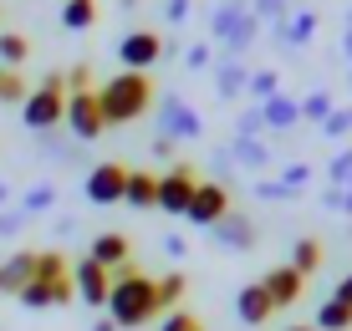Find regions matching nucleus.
I'll use <instances>...</instances> for the list:
<instances>
[{"label": "nucleus", "instance_id": "f257e3e1", "mask_svg": "<svg viewBox=\"0 0 352 331\" xmlns=\"http://www.w3.org/2000/svg\"><path fill=\"white\" fill-rule=\"evenodd\" d=\"M107 316H113L118 331H133V326H148L159 311V286H153V275L133 271V265H123V271H113V290H107Z\"/></svg>", "mask_w": 352, "mask_h": 331}, {"label": "nucleus", "instance_id": "f03ea898", "mask_svg": "<svg viewBox=\"0 0 352 331\" xmlns=\"http://www.w3.org/2000/svg\"><path fill=\"white\" fill-rule=\"evenodd\" d=\"M97 107H102L107 128H123V122H138L153 107V77L148 71H118L113 82L97 87Z\"/></svg>", "mask_w": 352, "mask_h": 331}, {"label": "nucleus", "instance_id": "7ed1b4c3", "mask_svg": "<svg viewBox=\"0 0 352 331\" xmlns=\"http://www.w3.org/2000/svg\"><path fill=\"white\" fill-rule=\"evenodd\" d=\"M21 117H26L31 133L62 128V117H67V71H46L41 87L26 92V102H21Z\"/></svg>", "mask_w": 352, "mask_h": 331}, {"label": "nucleus", "instance_id": "20e7f679", "mask_svg": "<svg viewBox=\"0 0 352 331\" xmlns=\"http://www.w3.org/2000/svg\"><path fill=\"white\" fill-rule=\"evenodd\" d=\"M153 128H159V138H168V143H184V138H199L204 133V117H199V107H189L179 92H164Z\"/></svg>", "mask_w": 352, "mask_h": 331}, {"label": "nucleus", "instance_id": "39448f33", "mask_svg": "<svg viewBox=\"0 0 352 331\" xmlns=\"http://www.w3.org/2000/svg\"><path fill=\"white\" fill-rule=\"evenodd\" d=\"M67 128H72V138H82V143H92V138H102L107 133V122H102V107H97V87L87 92H67Z\"/></svg>", "mask_w": 352, "mask_h": 331}, {"label": "nucleus", "instance_id": "423d86ee", "mask_svg": "<svg viewBox=\"0 0 352 331\" xmlns=\"http://www.w3.org/2000/svg\"><path fill=\"white\" fill-rule=\"evenodd\" d=\"M225 214H230V189H225V183H204L199 179V189H194L184 219H189V225H199V229H214Z\"/></svg>", "mask_w": 352, "mask_h": 331}, {"label": "nucleus", "instance_id": "0eeeda50", "mask_svg": "<svg viewBox=\"0 0 352 331\" xmlns=\"http://www.w3.org/2000/svg\"><path fill=\"white\" fill-rule=\"evenodd\" d=\"M194 189H199L194 168H189V163H174L168 174H159V209H164V214H179V219H184L189 199H194Z\"/></svg>", "mask_w": 352, "mask_h": 331}, {"label": "nucleus", "instance_id": "6e6552de", "mask_svg": "<svg viewBox=\"0 0 352 331\" xmlns=\"http://www.w3.org/2000/svg\"><path fill=\"white\" fill-rule=\"evenodd\" d=\"M159 56H164V36L159 31H128L123 41H118L123 71H148V67H159Z\"/></svg>", "mask_w": 352, "mask_h": 331}, {"label": "nucleus", "instance_id": "1a4fd4ad", "mask_svg": "<svg viewBox=\"0 0 352 331\" xmlns=\"http://www.w3.org/2000/svg\"><path fill=\"white\" fill-rule=\"evenodd\" d=\"M72 296H77L72 275H56V280H31L16 301L26 306V311H52V306H72Z\"/></svg>", "mask_w": 352, "mask_h": 331}, {"label": "nucleus", "instance_id": "9d476101", "mask_svg": "<svg viewBox=\"0 0 352 331\" xmlns=\"http://www.w3.org/2000/svg\"><path fill=\"white\" fill-rule=\"evenodd\" d=\"M123 189H128V168L123 163H97L87 174V199L92 204H123Z\"/></svg>", "mask_w": 352, "mask_h": 331}, {"label": "nucleus", "instance_id": "9b49d317", "mask_svg": "<svg viewBox=\"0 0 352 331\" xmlns=\"http://www.w3.org/2000/svg\"><path fill=\"white\" fill-rule=\"evenodd\" d=\"M72 286H77V301H87V306H107L113 271H102L97 260H77V265H72Z\"/></svg>", "mask_w": 352, "mask_h": 331}, {"label": "nucleus", "instance_id": "f8f14e48", "mask_svg": "<svg viewBox=\"0 0 352 331\" xmlns=\"http://www.w3.org/2000/svg\"><path fill=\"white\" fill-rule=\"evenodd\" d=\"M36 275V250H16L0 260V296H21Z\"/></svg>", "mask_w": 352, "mask_h": 331}, {"label": "nucleus", "instance_id": "ddd939ff", "mask_svg": "<svg viewBox=\"0 0 352 331\" xmlns=\"http://www.w3.org/2000/svg\"><path fill=\"white\" fill-rule=\"evenodd\" d=\"M265 296H271V306L276 311H281V306H296L301 301V290H307V280H301L296 271H291V265H276V271H265Z\"/></svg>", "mask_w": 352, "mask_h": 331}, {"label": "nucleus", "instance_id": "4468645a", "mask_svg": "<svg viewBox=\"0 0 352 331\" xmlns=\"http://www.w3.org/2000/svg\"><path fill=\"white\" fill-rule=\"evenodd\" d=\"M235 316H240L245 326H265V321L276 316V306H271V296H265L261 280H256V286H240V290H235Z\"/></svg>", "mask_w": 352, "mask_h": 331}, {"label": "nucleus", "instance_id": "2eb2a0df", "mask_svg": "<svg viewBox=\"0 0 352 331\" xmlns=\"http://www.w3.org/2000/svg\"><path fill=\"white\" fill-rule=\"evenodd\" d=\"M123 204H128V209H159V174H148V168H128Z\"/></svg>", "mask_w": 352, "mask_h": 331}, {"label": "nucleus", "instance_id": "dca6fc26", "mask_svg": "<svg viewBox=\"0 0 352 331\" xmlns=\"http://www.w3.org/2000/svg\"><path fill=\"white\" fill-rule=\"evenodd\" d=\"M261 122L271 133H291L301 122V102H296V97H286V92H276L271 102H261Z\"/></svg>", "mask_w": 352, "mask_h": 331}, {"label": "nucleus", "instance_id": "f3484780", "mask_svg": "<svg viewBox=\"0 0 352 331\" xmlns=\"http://www.w3.org/2000/svg\"><path fill=\"white\" fill-rule=\"evenodd\" d=\"M87 260H97L102 271H123V265H128V235H118V229L97 235L92 250H87Z\"/></svg>", "mask_w": 352, "mask_h": 331}, {"label": "nucleus", "instance_id": "a211bd4d", "mask_svg": "<svg viewBox=\"0 0 352 331\" xmlns=\"http://www.w3.org/2000/svg\"><path fill=\"white\" fill-rule=\"evenodd\" d=\"M214 240H220L225 250H250V244H256V225H250L245 214H225L220 225H214Z\"/></svg>", "mask_w": 352, "mask_h": 331}, {"label": "nucleus", "instance_id": "6ab92c4d", "mask_svg": "<svg viewBox=\"0 0 352 331\" xmlns=\"http://www.w3.org/2000/svg\"><path fill=\"white\" fill-rule=\"evenodd\" d=\"M245 87H250V71L240 67V61H220V67H214V97H220V102H235Z\"/></svg>", "mask_w": 352, "mask_h": 331}, {"label": "nucleus", "instance_id": "aec40b11", "mask_svg": "<svg viewBox=\"0 0 352 331\" xmlns=\"http://www.w3.org/2000/svg\"><path fill=\"white\" fill-rule=\"evenodd\" d=\"M322 260H327V250H322V240H296V244H291V271H296L301 280H307V275H317L322 271Z\"/></svg>", "mask_w": 352, "mask_h": 331}, {"label": "nucleus", "instance_id": "412c9836", "mask_svg": "<svg viewBox=\"0 0 352 331\" xmlns=\"http://www.w3.org/2000/svg\"><path fill=\"white\" fill-rule=\"evenodd\" d=\"M276 36H281V41L291 46V52H296V46H307L311 36H317V10H296V16H291V21H286V26L276 31Z\"/></svg>", "mask_w": 352, "mask_h": 331}, {"label": "nucleus", "instance_id": "4be33fe9", "mask_svg": "<svg viewBox=\"0 0 352 331\" xmlns=\"http://www.w3.org/2000/svg\"><path fill=\"white\" fill-rule=\"evenodd\" d=\"M62 26L67 31H92L97 26V0H62Z\"/></svg>", "mask_w": 352, "mask_h": 331}, {"label": "nucleus", "instance_id": "5701e85b", "mask_svg": "<svg viewBox=\"0 0 352 331\" xmlns=\"http://www.w3.org/2000/svg\"><path fill=\"white\" fill-rule=\"evenodd\" d=\"M317 331H352V306L322 301V306H317Z\"/></svg>", "mask_w": 352, "mask_h": 331}, {"label": "nucleus", "instance_id": "b1692460", "mask_svg": "<svg viewBox=\"0 0 352 331\" xmlns=\"http://www.w3.org/2000/svg\"><path fill=\"white\" fill-rule=\"evenodd\" d=\"M26 56H31V41H26V36H21V31H0V67L16 71Z\"/></svg>", "mask_w": 352, "mask_h": 331}, {"label": "nucleus", "instance_id": "393cba45", "mask_svg": "<svg viewBox=\"0 0 352 331\" xmlns=\"http://www.w3.org/2000/svg\"><path fill=\"white\" fill-rule=\"evenodd\" d=\"M230 153H235V163H245V168H265V163H271V153H265L261 138H235Z\"/></svg>", "mask_w": 352, "mask_h": 331}, {"label": "nucleus", "instance_id": "a878e982", "mask_svg": "<svg viewBox=\"0 0 352 331\" xmlns=\"http://www.w3.org/2000/svg\"><path fill=\"white\" fill-rule=\"evenodd\" d=\"M153 286H159V311H164V316L174 311V306L184 301V290H189V286H184V275H179V271H174V275H159Z\"/></svg>", "mask_w": 352, "mask_h": 331}, {"label": "nucleus", "instance_id": "bb28decb", "mask_svg": "<svg viewBox=\"0 0 352 331\" xmlns=\"http://www.w3.org/2000/svg\"><path fill=\"white\" fill-rule=\"evenodd\" d=\"M332 97H327V92H307V97H301V117H307V122H317V128H322V122L327 117H332Z\"/></svg>", "mask_w": 352, "mask_h": 331}, {"label": "nucleus", "instance_id": "cd10ccee", "mask_svg": "<svg viewBox=\"0 0 352 331\" xmlns=\"http://www.w3.org/2000/svg\"><path fill=\"white\" fill-rule=\"evenodd\" d=\"M52 204H56V189H52V183H36V189H26V199H21V214H41V209H52Z\"/></svg>", "mask_w": 352, "mask_h": 331}, {"label": "nucleus", "instance_id": "c85d7f7f", "mask_svg": "<svg viewBox=\"0 0 352 331\" xmlns=\"http://www.w3.org/2000/svg\"><path fill=\"white\" fill-rule=\"evenodd\" d=\"M56 275H72L67 260H62L56 250H36V275H31V280H56Z\"/></svg>", "mask_w": 352, "mask_h": 331}, {"label": "nucleus", "instance_id": "c756f323", "mask_svg": "<svg viewBox=\"0 0 352 331\" xmlns=\"http://www.w3.org/2000/svg\"><path fill=\"white\" fill-rule=\"evenodd\" d=\"M26 77L21 71H10V67H0V102H26Z\"/></svg>", "mask_w": 352, "mask_h": 331}, {"label": "nucleus", "instance_id": "7c9ffc66", "mask_svg": "<svg viewBox=\"0 0 352 331\" xmlns=\"http://www.w3.org/2000/svg\"><path fill=\"white\" fill-rule=\"evenodd\" d=\"M245 92L256 97V102H271V97L281 92V77H276V71H250V87Z\"/></svg>", "mask_w": 352, "mask_h": 331}, {"label": "nucleus", "instance_id": "2f4dec72", "mask_svg": "<svg viewBox=\"0 0 352 331\" xmlns=\"http://www.w3.org/2000/svg\"><path fill=\"white\" fill-rule=\"evenodd\" d=\"M159 331H204V321L194 311H168V316H159Z\"/></svg>", "mask_w": 352, "mask_h": 331}, {"label": "nucleus", "instance_id": "473e14b6", "mask_svg": "<svg viewBox=\"0 0 352 331\" xmlns=\"http://www.w3.org/2000/svg\"><path fill=\"white\" fill-rule=\"evenodd\" d=\"M327 179H332V189H347L352 183V148H342L332 158V168H327Z\"/></svg>", "mask_w": 352, "mask_h": 331}, {"label": "nucleus", "instance_id": "72a5a7b5", "mask_svg": "<svg viewBox=\"0 0 352 331\" xmlns=\"http://www.w3.org/2000/svg\"><path fill=\"white\" fill-rule=\"evenodd\" d=\"M322 133L327 138H347L352 133V107H332V117L322 122Z\"/></svg>", "mask_w": 352, "mask_h": 331}, {"label": "nucleus", "instance_id": "f704fd0d", "mask_svg": "<svg viewBox=\"0 0 352 331\" xmlns=\"http://www.w3.org/2000/svg\"><path fill=\"white\" fill-rule=\"evenodd\" d=\"M281 183H286L291 194H301V189L311 183V163H286V168H281Z\"/></svg>", "mask_w": 352, "mask_h": 331}, {"label": "nucleus", "instance_id": "c9c22d12", "mask_svg": "<svg viewBox=\"0 0 352 331\" xmlns=\"http://www.w3.org/2000/svg\"><path fill=\"white\" fill-rule=\"evenodd\" d=\"M250 10H256V21H276V31L286 26V0H256Z\"/></svg>", "mask_w": 352, "mask_h": 331}, {"label": "nucleus", "instance_id": "e433bc0d", "mask_svg": "<svg viewBox=\"0 0 352 331\" xmlns=\"http://www.w3.org/2000/svg\"><path fill=\"white\" fill-rule=\"evenodd\" d=\"M261 133H265V122H261V107L240 113V122H235V138H261Z\"/></svg>", "mask_w": 352, "mask_h": 331}, {"label": "nucleus", "instance_id": "4c0bfd02", "mask_svg": "<svg viewBox=\"0 0 352 331\" xmlns=\"http://www.w3.org/2000/svg\"><path fill=\"white\" fill-rule=\"evenodd\" d=\"M210 61H214L210 41H199V46H189V52H184V67H189V71H204V67H210Z\"/></svg>", "mask_w": 352, "mask_h": 331}, {"label": "nucleus", "instance_id": "58836bf2", "mask_svg": "<svg viewBox=\"0 0 352 331\" xmlns=\"http://www.w3.org/2000/svg\"><path fill=\"white\" fill-rule=\"evenodd\" d=\"M256 194H261V199H296V194H291L281 179H261V183H256Z\"/></svg>", "mask_w": 352, "mask_h": 331}, {"label": "nucleus", "instance_id": "ea45409f", "mask_svg": "<svg viewBox=\"0 0 352 331\" xmlns=\"http://www.w3.org/2000/svg\"><path fill=\"white\" fill-rule=\"evenodd\" d=\"M21 225H26V214H21V209H6V214H0V240H10Z\"/></svg>", "mask_w": 352, "mask_h": 331}, {"label": "nucleus", "instance_id": "a19ab883", "mask_svg": "<svg viewBox=\"0 0 352 331\" xmlns=\"http://www.w3.org/2000/svg\"><path fill=\"white\" fill-rule=\"evenodd\" d=\"M87 82H92L87 67H72V71H67V92H87Z\"/></svg>", "mask_w": 352, "mask_h": 331}, {"label": "nucleus", "instance_id": "79ce46f5", "mask_svg": "<svg viewBox=\"0 0 352 331\" xmlns=\"http://www.w3.org/2000/svg\"><path fill=\"white\" fill-rule=\"evenodd\" d=\"M189 21V0H168V26H184Z\"/></svg>", "mask_w": 352, "mask_h": 331}, {"label": "nucleus", "instance_id": "37998d69", "mask_svg": "<svg viewBox=\"0 0 352 331\" xmlns=\"http://www.w3.org/2000/svg\"><path fill=\"white\" fill-rule=\"evenodd\" d=\"M332 301H342V306H352V271L337 280V290H332Z\"/></svg>", "mask_w": 352, "mask_h": 331}, {"label": "nucleus", "instance_id": "c03bdc74", "mask_svg": "<svg viewBox=\"0 0 352 331\" xmlns=\"http://www.w3.org/2000/svg\"><path fill=\"white\" fill-rule=\"evenodd\" d=\"M164 250H168V255H174V260H179V255H189V244L179 240V235H168V240H164Z\"/></svg>", "mask_w": 352, "mask_h": 331}, {"label": "nucleus", "instance_id": "a18cd8bd", "mask_svg": "<svg viewBox=\"0 0 352 331\" xmlns=\"http://www.w3.org/2000/svg\"><path fill=\"white\" fill-rule=\"evenodd\" d=\"M168 153H174V143H168V138H159V133H153V158H168Z\"/></svg>", "mask_w": 352, "mask_h": 331}, {"label": "nucleus", "instance_id": "49530a36", "mask_svg": "<svg viewBox=\"0 0 352 331\" xmlns=\"http://www.w3.org/2000/svg\"><path fill=\"white\" fill-rule=\"evenodd\" d=\"M337 209H342V214H352V189H342V194H337Z\"/></svg>", "mask_w": 352, "mask_h": 331}, {"label": "nucleus", "instance_id": "de8ad7c7", "mask_svg": "<svg viewBox=\"0 0 352 331\" xmlns=\"http://www.w3.org/2000/svg\"><path fill=\"white\" fill-rule=\"evenodd\" d=\"M92 331H118V326H113V316H102V321H92Z\"/></svg>", "mask_w": 352, "mask_h": 331}, {"label": "nucleus", "instance_id": "09e8293b", "mask_svg": "<svg viewBox=\"0 0 352 331\" xmlns=\"http://www.w3.org/2000/svg\"><path fill=\"white\" fill-rule=\"evenodd\" d=\"M342 52H347V61H352V26H347V36H342Z\"/></svg>", "mask_w": 352, "mask_h": 331}, {"label": "nucleus", "instance_id": "8fccbe9b", "mask_svg": "<svg viewBox=\"0 0 352 331\" xmlns=\"http://www.w3.org/2000/svg\"><path fill=\"white\" fill-rule=\"evenodd\" d=\"M6 199H10V189H6V183H0V204H6Z\"/></svg>", "mask_w": 352, "mask_h": 331}, {"label": "nucleus", "instance_id": "3c124183", "mask_svg": "<svg viewBox=\"0 0 352 331\" xmlns=\"http://www.w3.org/2000/svg\"><path fill=\"white\" fill-rule=\"evenodd\" d=\"M291 331H317V326H291Z\"/></svg>", "mask_w": 352, "mask_h": 331}, {"label": "nucleus", "instance_id": "603ef678", "mask_svg": "<svg viewBox=\"0 0 352 331\" xmlns=\"http://www.w3.org/2000/svg\"><path fill=\"white\" fill-rule=\"evenodd\" d=\"M0 260H6V255H0Z\"/></svg>", "mask_w": 352, "mask_h": 331}]
</instances>
